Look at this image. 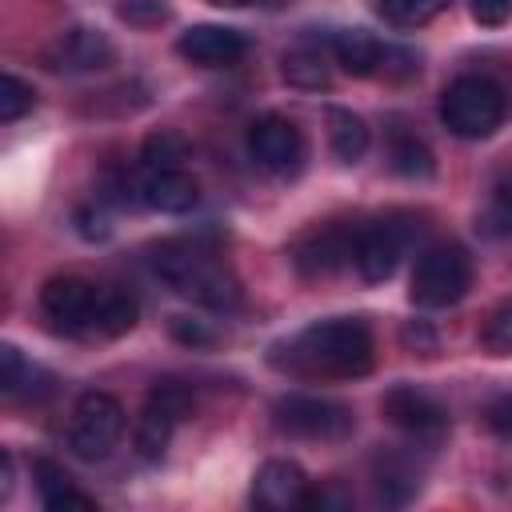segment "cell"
Returning <instances> with one entry per match:
<instances>
[{"label": "cell", "mask_w": 512, "mask_h": 512, "mask_svg": "<svg viewBox=\"0 0 512 512\" xmlns=\"http://www.w3.org/2000/svg\"><path fill=\"white\" fill-rule=\"evenodd\" d=\"M288 364L304 376H332V380L364 376L372 368V332L364 320L352 316L316 320L292 340Z\"/></svg>", "instance_id": "cell-1"}, {"label": "cell", "mask_w": 512, "mask_h": 512, "mask_svg": "<svg viewBox=\"0 0 512 512\" xmlns=\"http://www.w3.org/2000/svg\"><path fill=\"white\" fill-rule=\"evenodd\" d=\"M152 272L172 284L180 296L212 308V312H232L240 308V284L236 276L200 244L188 240H164L152 248Z\"/></svg>", "instance_id": "cell-2"}, {"label": "cell", "mask_w": 512, "mask_h": 512, "mask_svg": "<svg viewBox=\"0 0 512 512\" xmlns=\"http://www.w3.org/2000/svg\"><path fill=\"white\" fill-rule=\"evenodd\" d=\"M440 120L460 140H488L504 120V92L488 76H456L440 96Z\"/></svg>", "instance_id": "cell-3"}, {"label": "cell", "mask_w": 512, "mask_h": 512, "mask_svg": "<svg viewBox=\"0 0 512 512\" xmlns=\"http://www.w3.org/2000/svg\"><path fill=\"white\" fill-rule=\"evenodd\" d=\"M472 284V256L460 244H436L428 248L408 280V300L416 308H448L456 304Z\"/></svg>", "instance_id": "cell-4"}, {"label": "cell", "mask_w": 512, "mask_h": 512, "mask_svg": "<svg viewBox=\"0 0 512 512\" xmlns=\"http://www.w3.org/2000/svg\"><path fill=\"white\" fill-rule=\"evenodd\" d=\"M124 432V408L108 392H84L72 408L68 424V448L80 460H104Z\"/></svg>", "instance_id": "cell-5"}, {"label": "cell", "mask_w": 512, "mask_h": 512, "mask_svg": "<svg viewBox=\"0 0 512 512\" xmlns=\"http://www.w3.org/2000/svg\"><path fill=\"white\" fill-rule=\"evenodd\" d=\"M276 424L304 440H340L352 432L356 416L348 404H336L328 396H284L276 404Z\"/></svg>", "instance_id": "cell-6"}, {"label": "cell", "mask_w": 512, "mask_h": 512, "mask_svg": "<svg viewBox=\"0 0 512 512\" xmlns=\"http://www.w3.org/2000/svg\"><path fill=\"white\" fill-rule=\"evenodd\" d=\"M248 152L252 160L272 176H296L304 168V136L288 116H260L248 128Z\"/></svg>", "instance_id": "cell-7"}, {"label": "cell", "mask_w": 512, "mask_h": 512, "mask_svg": "<svg viewBox=\"0 0 512 512\" xmlns=\"http://www.w3.org/2000/svg\"><path fill=\"white\" fill-rule=\"evenodd\" d=\"M100 288L84 276H52L40 288V312L64 332H96Z\"/></svg>", "instance_id": "cell-8"}, {"label": "cell", "mask_w": 512, "mask_h": 512, "mask_svg": "<svg viewBox=\"0 0 512 512\" xmlns=\"http://www.w3.org/2000/svg\"><path fill=\"white\" fill-rule=\"evenodd\" d=\"M412 240V228H400L396 220H376L368 228L356 232V252H352V264L356 272L368 280V284H380L396 272L400 256H404V244Z\"/></svg>", "instance_id": "cell-9"}, {"label": "cell", "mask_w": 512, "mask_h": 512, "mask_svg": "<svg viewBox=\"0 0 512 512\" xmlns=\"http://www.w3.org/2000/svg\"><path fill=\"white\" fill-rule=\"evenodd\" d=\"M356 232L360 228H344V224H324L312 228L296 240L292 248V264L300 268V276H332L340 272L352 252H356Z\"/></svg>", "instance_id": "cell-10"}, {"label": "cell", "mask_w": 512, "mask_h": 512, "mask_svg": "<svg viewBox=\"0 0 512 512\" xmlns=\"http://www.w3.org/2000/svg\"><path fill=\"white\" fill-rule=\"evenodd\" d=\"M380 408H384L388 424H396L400 432H408L416 440H436L444 432V424H448L444 408L432 396H424L420 388H408V384L388 388L384 400H380Z\"/></svg>", "instance_id": "cell-11"}, {"label": "cell", "mask_w": 512, "mask_h": 512, "mask_svg": "<svg viewBox=\"0 0 512 512\" xmlns=\"http://www.w3.org/2000/svg\"><path fill=\"white\" fill-rule=\"evenodd\" d=\"M176 52L200 68H228L248 52V36L236 28H224V24H192L180 32Z\"/></svg>", "instance_id": "cell-12"}, {"label": "cell", "mask_w": 512, "mask_h": 512, "mask_svg": "<svg viewBox=\"0 0 512 512\" xmlns=\"http://www.w3.org/2000/svg\"><path fill=\"white\" fill-rule=\"evenodd\" d=\"M132 200H140L144 208L180 216L196 208L200 188L192 176H184V168H140V176L132 180Z\"/></svg>", "instance_id": "cell-13"}, {"label": "cell", "mask_w": 512, "mask_h": 512, "mask_svg": "<svg viewBox=\"0 0 512 512\" xmlns=\"http://www.w3.org/2000/svg\"><path fill=\"white\" fill-rule=\"evenodd\" d=\"M48 68L56 72H96V68H108L116 60V48L104 32L96 28H68L48 52H44Z\"/></svg>", "instance_id": "cell-14"}, {"label": "cell", "mask_w": 512, "mask_h": 512, "mask_svg": "<svg viewBox=\"0 0 512 512\" xmlns=\"http://www.w3.org/2000/svg\"><path fill=\"white\" fill-rule=\"evenodd\" d=\"M252 500L268 512H288L308 504V476L296 460H268L260 464L256 480H252Z\"/></svg>", "instance_id": "cell-15"}, {"label": "cell", "mask_w": 512, "mask_h": 512, "mask_svg": "<svg viewBox=\"0 0 512 512\" xmlns=\"http://www.w3.org/2000/svg\"><path fill=\"white\" fill-rule=\"evenodd\" d=\"M332 56L348 76H372L380 68L384 44L364 28H344V32L332 36Z\"/></svg>", "instance_id": "cell-16"}, {"label": "cell", "mask_w": 512, "mask_h": 512, "mask_svg": "<svg viewBox=\"0 0 512 512\" xmlns=\"http://www.w3.org/2000/svg\"><path fill=\"white\" fill-rule=\"evenodd\" d=\"M32 480H36V492H40V504L44 508H92V500L72 484V476L56 464V460H36L32 464Z\"/></svg>", "instance_id": "cell-17"}, {"label": "cell", "mask_w": 512, "mask_h": 512, "mask_svg": "<svg viewBox=\"0 0 512 512\" xmlns=\"http://www.w3.org/2000/svg\"><path fill=\"white\" fill-rule=\"evenodd\" d=\"M328 144L340 164H356L368 152V124L348 108H328Z\"/></svg>", "instance_id": "cell-18"}, {"label": "cell", "mask_w": 512, "mask_h": 512, "mask_svg": "<svg viewBox=\"0 0 512 512\" xmlns=\"http://www.w3.org/2000/svg\"><path fill=\"white\" fill-rule=\"evenodd\" d=\"M0 388L8 396H44L48 392V372H40L12 344H4L0 348Z\"/></svg>", "instance_id": "cell-19"}, {"label": "cell", "mask_w": 512, "mask_h": 512, "mask_svg": "<svg viewBox=\"0 0 512 512\" xmlns=\"http://www.w3.org/2000/svg\"><path fill=\"white\" fill-rule=\"evenodd\" d=\"M140 308H136V296H128L124 288H100L96 296V332L100 336H124L132 332Z\"/></svg>", "instance_id": "cell-20"}, {"label": "cell", "mask_w": 512, "mask_h": 512, "mask_svg": "<svg viewBox=\"0 0 512 512\" xmlns=\"http://www.w3.org/2000/svg\"><path fill=\"white\" fill-rule=\"evenodd\" d=\"M184 160H188V140L176 128H160L140 144V168H184Z\"/></svg>", "instance_id": "cell-21"}, {"label": "cell", "mask_w": 512, "mask_h": 512, "mask_svg": "<svg viewBox=\"0 0 512 512\" xmlns=\"http://www.w3.org/2000/svg\"><path fill=\"white\" fill-rule=\"evenodd\" d=\"M172 432H176V420L164 416L160 408L144 404V412L136 420V452H140V460H160L168 440H172Z\"/></svg>", "instance_id": "cell-22"}, {"label": "cell", "mask_w": 512, "mask_h": 512, "mask_svg": "<svg viewBox=\"0 0 512 512\" xmlns=\"http://www.w3.org/2000/svg\"><path fill=\"white\" fill-rule=\"evenodd\" d=\"M388 160H392V172H400V176H408V180H416V176L424 180V176H432V172H436L432 152H428L416 136H408V132H392Z\"/></svg>", "instance_id": "cell-23"}, {"label": "cell", "mask_w": 512, "mask_h": 512, "mask_svg": "<svg viewBox=\"0 0 512 512\" xmlns=\"http://www.w3.org/2000/svg\"><path fill=\"white\" fill-rule=\"evenodd\" d=\"M452 0H376V16H384L396 28H420L436 20Z\"/></svg>", "instance_id": "cell-24"}, {"label": "cell", "mask_w": 512, "mask_h": 512, "mask_svg": "<svg viewBox=\"0 0 512 512\" xmlns=\"http://www.w3.org/2000/svg\"><path fill=\"white\" fill-rule=\"evenodd\" d=\"M416 488H420V480L400 456H388V460L376 464V492H380L384 504H404Z\"/></svg>", "instance_id": "cell-25"}, {"label": "cell", "mask_w": 512, "mask_h": 512, "mask_svg": "<svg viewBox=\"0 0 512 512\" xmlns=\"http://www.w3.org/2000/svg\"><path fill=\"white\" fill-rule=\"evenodd\" d=\"M284 80L296 84V88H324L328 84V68H324V56L312 52V48H296L284 56Z\"/></svg>", "instance_id": "cell-26"}, {"label": "cell", "mask_w": 512, "mask_h": 512, "mask_svg": "<svg viewBox=\"0 0 512 512\" xmlns=\"http://www.w3.org/2000/svg\"><path fill=\"white\" fill-rule=\"evenodd\" d=\"M480 348L492 356H512V300H500L480 324Z\"/></svg>", "instance_id": "cell-27"}, {"label": "cell", "mask_w": 512, "mask_h": 512, "mask_svg": "<svg viewBox=\"0 0 512 512\" xmlns=\"http://www.w3.org/2000/svg\"><path fill=\"white\" fill-rule=\"evenodd\" d=\"M32 104H36L32 84L8 72V76L0 80V120H4V124H12V120H20L24 112H32Z\"/></svg>", "instance_id": "cell-28"}, {"label": "cell", "mask_w": 512, "mask_h": 512, "mask_svg": "<svg viewBox=\"0 0 512 512\" xmlns=\"http://www.w3.org/2000/svg\"><path fill=\"white\" fill-rule=\"evenodd\" d=\"M116 16L132 28H156L168 20V4L164 0H120L116 4Z\"/></svg>", "instance_id": "cell-29"}, {"label": "cell", "mask_w": 512, "mask_h": 512, "mask_svg": "<svg viewBox=\"0 0 512 512\" xmlns=\"http://www.w3.org/2000/svg\"><path fill=\"white\" fill-rule=\"evenodd\" d=\"M468 12L484 28H500L512 16V0H468Z\"/></svg>", "instance_id": "cell-30"}, {"label": "cell", "mask_w": 512, "mask_h": 512, "mask_svg": "<svg viewBox=\"0 0 512 512\" xmlns=\"http://www.w3.org/2000/svg\"><path fill=\"white\" fill-rule=\"evenodd\" d=\"M484 420H488V428H492L500 440H512V392L496 396V400L484 408Z\"/></svg>", "instance_id": "cell-31"}, {"label": "cell", "mask_w": 512, "mask_h": 512, "mask_svg": "<svg viewBox=\"0 0 512 512\" xmlns=\"http://www.w3.org/2000/svg\"><path fill=\"white\" fill-rule=\"evenodd\" d=\"M168 332L180 344H212V328H204L200 320H188V316H172L168 320Z\"/></svg>", "instance_id": "cell-32"}, {"label": "cell", "mask_w": 512, "mask_h": 512, "mask_svg": "<svg viewBox=\"0 0 512 512\" xmlns=\"http://www.w3.org/2000/svg\"><path fill=\"white\" fill-rule=\"evenodd\" d=\"M400 340H404V348H412V352H436V332H432L424 320H408V324L400 328Z\"/></svg>", "instance_id": "cell-33"}, {"label": "cell", "mask_w": 512, "mask_h": 512, "mask_svg": "<svg viewBox=\"0 0 512 512\" xmlns=\"http://www.w3.org/2000/svg\"><path fill=\"white\" fill-rule=\"evenodd\" d=\"M76 224H80V236H84V240H104V236H108V220H104V212L80 208V212H76Z\"/></svg>", "instance_id": "cell-34"}, {"label": "cell", "mask_w": 512, "mask_h": 512, "mask_svg": "<svg viewBox=\"0 0 512 512\" xmlns=\"http://www.w3.org/2000/svg\"><path fill=\"white\" fill-rule=\"evenodd\" d=\"M496 216H500V224L512 232V188H504V192L496 196Z\"/></svg>", "instance_id": "cell-35"}, {"label": "cell", "mask_w": 512, "mask_h": 512, "mask_svg": "<svg viewBox=\"0 0 512 512\" xmlns=\"http://www.w3.org/2000/svg\"><path fill=\"white\" fill-rule=\"evenodd\" d=\"M208 4H216V8H244V4H252V0H208Z\"/></svg>", "instance_id": "cell-36"}]
</instances>
